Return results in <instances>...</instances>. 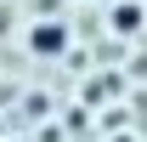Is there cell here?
<instances>
[{
    "label": "cell",
    "instance_id": "obj_1",
    "mask_svg": "<svg viewBox=\"0 0 147 142\" xmlns=\"http://www.w3.org/2000/svg\"><path fill=\"white\" fill-rule=\"evenodd\" d=\"M28 51L34 57H62L68 51V29H62L57 17H40L34 29H28Z\"/></svg>",
    "mask_w": 147,
    "mask_h": 142
},
{
    "label": "cell",
    "instance_id": "obj_2",
    "mask_svg": "<svg viewBox=\"0 0 147 142\" xmlns=\"http://www.w3.org/2000/svg\"><path fill=\"white\" fill-rule=\"evenodd\" d=\"M142 23H147V6H142V0H119L113 17H108V29H113V34H142Z\"/></svg>",
    "mask_w": 147,
    "mask_h": 142
}]
</instances>
